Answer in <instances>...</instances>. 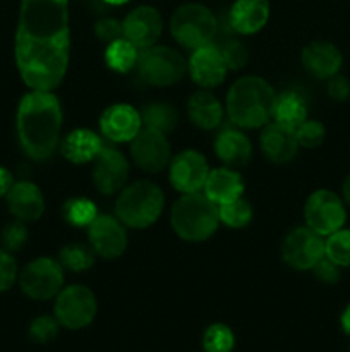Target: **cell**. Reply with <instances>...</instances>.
<instances>
[{
    "instance_id": "cell-42",
    "label": "cell",
    "mask_w": 350,
    "mask_h": 352,
    "mask_svg": "<svg viewBox=\"0 0 350 352\" xmlns=\"http://www.w3.org/2000/svg\"><path fill=\"white\" fill-rule=\"evenodd\" d=\"M328 95L336 102H343L350 96V82L343 76L335 74L328 79Z\"/></svg>"
},
{
    "instance_id": "cell-41",
    "label": "cell",
    "mask_w": 350,
    "mask_h": 352,
    "mask_svg": "<svg viewBox=\"0 0 350 352\" xmlns=\"http://www.w3.org/2000/svg\"><path fill=\"white\" fill-rule=\"evenodd\" d=\"M340 268L342 267H338L335 261H331L325 254V256L314 265L312 272H314L316 277L321 282H325V284H336V282L340 280Z\"/></svg>"
},
{
    "instance_id": "cell-39",
    "label": "cell",
    "mask_w": 350,
    "mask_h": 352,
    "mask_svg": "<svg viewBox=\"0 0 350 352\" xmlns=\"http://www.w3.org/2000/svg\"><path fill=\"white\" fill-rule=\"evenodd\" d=\"M19 270L12 254L7 250H0V292H5L16 284Z\"/></svg>"
},
{
    "instance_id": "cell-15",
    "label": "cell",
    "mask_w": 350,
    "mask_h": 352,
    "mask_svg": "<svg viewBox=\"0 0 350 352\" xmlns=\"http://www.w3.org/2000/svg\"><path fill=\"white\" fill-rule=\"evenodd\" d=\"M124 38L139 50L153 47L163 31V19L151 6H141L130 10L122 21Z\"/></svg>"
},
{
    "instance_id": "cell-24",
    "label": "cell",
    "mask_w": 350,
    "mask_h": 352,
    "mask_svg": "<svg viewBox=\"0 0 350 352\" xmlns=\"http://www.w3.org/2000/svg\"><path fill=\"white\" fill-rule=\"evenodd\" d=\"M215 153L226 167H246L253 158V144L240 131H223L215 141Z\"/></svg>"
},
{
    "instance_id": "cell-20",
    "label": "cell",
    "mask_w": 350,
    "mask_h": 352,
    "mask_svg": "<svg viewBox=\"0 0 350 352\" xmlns=\"http://www.w3.org/2000/svg\"><path fill=\"white\" fill-rule=\"evenodd\" d=\"M7 205L10 213L21 222L38 220L45 212V198L41 189L34 182L19 181L14 182L7 192Z\"/></svg>"
},
{
    "instance_id": "cell-16",
    "label": "cell",
    "mask_w": 350,
    "mask_h": 352,
    "mask_svg": "<svg viewBox=\"0 0 350 352\" xmlns=\"http://www.w3.org/2000/svg\"><path fill=\"white\" fill-rule=\"evenodd\" d=\"M93 182L102 195H115L124 189L129 179V162L115 148H106L100 151L95 158Z\"/></svg>"
},
{
    "instance_id": "cell-45",
    "label": "cell",
    "mask_w": 350,
    "mask_h": 352,
    "mask_svg": "<svg viewBox=\"0 0 350 352\" xmlns=\"http://www.w3.org/2000/svg\"><path fill=\"white\" fill-rule=\"evenodd\" d=\"M343 198H345V203L350 206V175L343 182Z\"/></svg>"
},
{
    "instance_id": "cell-5",
    "label": "cell",
    "mask_w": 350,
    "mask_h": 352,
    "mask_svg": "<svg viewBox=\"0 0 350 352\" xmlns=\"http://www.w3.org/2000/svg\"><path fill=\"white\" fill-rule=\"evenodd\" d=\"M163 192L154 182L137 181L124 188L115 203V217L127 227L146 229L163 210Z\"/></svg>"
},
{
    "instance_id": "cell-34",
    "label": "cell",
    "mask_w": 350,
    "mask_h": 352,
    "mask_svg": "<svg viewBox=\"0 0 350 352\" xmlns=\"http://www.w3.org/2000/svg\"><path fill=\"white\" fill-rule=\"evenodd\" d=\"M325 254L338 267H350V229L329 234L325 243Z\"/></svg>"
},
{
    "instance_id": "cell-1",
    "label": "cell",
    "mask_w": 350,
    "mask_h": 352,
    "mask_svg": "<svg viewBox=\"0 0 350 352\" xmlns=\"http://www.w3.org/2000/svg\"><path fill=\"white\" fill-rule=\"evenodd\" d=\"M14 54L27 88H57L71 54L69 0H21Z\"/></svg>"
},
{
    "instance_id": "cell-29",
    "label": "cell",
    "mask_w": 350,
    "mask_h": 352,
    "mask_svg": "<svg viewBox=\"0 0 350 352\" xmlns=\"http://www.w3.org/2000/svg\"><path fill=\"white\" fill-rule=\"evenodd\" d=\"M137 58H139V48L134 47L126 38H120V40L106 45L105 60L106 65L113 71L122 72V74L132 71L137 65Z\"/></svg>"
},
{
    "instance_id": "cell-10",
    "label": "cell",
    "mask_w": 350,
    "mask_h": 352,
    "mask_svg": "<svg viewBox=\"0 0 350 352\" xmlns=\"http://www.w3.org/2000/svg\"><path fill=\"white\" fill-rule=\"evenodd\" d=\"M305 226L321 237H328L343 227L347 220L345 205L338 195L328 189H318L307 198L304 206Z\"/></svg>"
},
{
    "instance_id": "cell-4",
    "label": "cell",
    "mask_w": 350,
    "mask_h": 352,
    "mask_svg": "<svg viewBox=\"0 0 350 352\" xmlns=\"http://www.w3.org/2000/svg\"><path fill=\"white\" fill-rule=\"evenodd\" d=\"M170 223L180 239L202 243L218 229V206L201 192L182 195L172 206Z\"/></svg>"
},
{
    "instance_id": "cell-32",
    "label": "cell",
    "mask_w": 350,
    "mask_h": 352,
    "mask_svg": "<svg viewBox=\"0 0 350 352\" xmlns=\"http://www.w3.org/2000/svg\"><path fill=\"white\" fill-rule=\"evenodd\" d=\"M98 217V208L88 198H72L64 205V219L74 227H89Z\"/></svg>"
},
{
    "instance_id": "cell-46",
    "label": "cell",
    "mask_w": 350,
    "mask_h": 352,
    "mask_svg": "<svg viewBox=\"0 0 350 352\" xmlns=\"http://www.w3.org/2000/svg\"><path fill=\"white\" fill-rule=\"evenodd\" d=\"M103 2L110 3V6H122V3L129 2V0H103Z\"/></svg>"
},
{
    "instance_id": "cell-7",
    "label": "cell",
    "mask_w": 350,
    "mask_h": 352,
    "mask_svg": "<svg viewBox=\"0 0 350 352\" xmlns=\"http://www.w3.org/2000/svg\"><path fill=\"white\" fill-rule=\"evenodd\" d=\"M136 67L141 79L151 86L175 85L187 71V64L177 50L156 45L139 52Z\"/></svg>"
},
{
    "instance_id": "cell-18",
    "label": "cell",
    "mask_w": 350,
    "mask_h": 352,
    "mask_svg": "<svg viewBox=\"0 0 350 352\" xmlns=\"http://www.w3.org/2000/svg\"><path fill=\"white\" fill-rule=\"evenodd\" d=\"M187 67L192 81L202 89H211L222 85L229 71L222 52L213 43L192 50Z\"/></svg>"
},
{
    "instance_id": "cell-28",
    "label": "cell",
    "mask_w": 350,
    "mask_h": 352,
    "mask_svg": "<svg viewBox=\"0 0 350 352\" xmlns=\"http://www.w3.org/2000/svg\"><path fill=\"white\" fill-rule=\"evenodd\" d=\"M141 120H143V127H150V129L167 134L177 127L178 112L170 103H150L141 112Z\"/></svg>"
},
{
    "instance_id": "cell-26",
    "label": "cell",
    "mask_w": 350,
    "mask_h": 352,
    "mask_svg": "<svg viewBox=\"0 0 350 352\" xmlns=\"http://www.w3.org/2000/svg\"><path fill=\"white\" fill-rule=\"evenodd\" d=\"M102 150V138L89 129L72 131L62 143V153L72 164H86L95 160Z\"/></svg>"
},
{
    "instance_id": "cell-23",
    "label": "cell",
    "mask_w": 350,
    "mask_h": 352,
    "mask_svg": "<svg viewBox=\"0 0 350 352\" xmlns=\"http://www.w3.org/2000/svg\"><path fill=\"white\" fill-rule=\"evenodd\" d=\"M202 189H205V195L208 196L209 201L220 206L242 198L244 182L235 170H232L230 167H220L215 170H209Z\"/></svg>"
},
{
    "instance_id": "cell-38",
    "label": "cell",
    "mask_w": 350,
    "mask_h": 352,
    "mask_svg": "<svg viewBox=\"0 0 350 352\" xmlns=\"http://www.w3.org/2000/svg\"><path fill=\"white\" fill-rule=\"evenodd\" d=\"M223 55V60H225L226 67L237 71V69H242L247 64V48L240 43L239 40H230L220 48Z\"/></svg>"
},
{
    "instance_id": "cell-12",
    "label": "cell",
    "mask_w": 350,
    "mask_h": 352,
    "mask_svg": "<svg viewBox=\"0 0 350 352\" xmlns=\"http://www.w3.org/2000/svg\"><path fill=\"white\" fill-rule=\"evenodd\" d=\"M130 155L141 170L158 174L170 164L172 150L167 134L143 127L130 141Z\"/></svg>"
},
{
    "instance_id": "cell-36",
    "label": "cell",
    "mask_w": 350,
    "mask_h": 352,
    "mask_svg": "<svg viewBox=\"0 0 350 352\" xmlns=\"http://www.w3.org/2000/svg\"><path fill=\"white\" fill-rule=\"evenodd\" d=\"M58 329H60V323L55 316H38L30 325V339L38 344H47L57 337Z\"/></svg>"
},
{
    "instance_id": "cell-14",
    "label": "cell",
    "mask_w": 350,
    "mask_h": 352,
    "mask_svg": "<svg viewBox=\"0 0 350 352\" xmlns=\"http://www.w3.org/2000/svg\"><path fill=\"white\" fill-rule=\"evenodd\" d=\"M88 239L95 254L105 260H115L127 248L126 227L110 215H98L93 220L88 227Z\"/></svg>"
},
{
    "instance_id": "cell-43",
    "label": "cell",
    "mask_w": 350,
    "mask_h": 352,
    "mask_svg": "<svg viewBox=\"0 0 350 352\" xmlns=\"http://www.w3.org/2000/svg\"><path fill=\"white\" fill-rule=\"evenodd\" d=\"M12 184V174H10L5 167H0V198H2V196H7V192L10 191Z\"/></svg>"
},
{
    "instance_id": "cell-8",
    "label": "cell",
    "mask_w": 350,
    "mask_h": 352,
    "mask_svg": "<svg viewBox=\"0 0 350 352\" xmlns=\"http://www.w3.org/2000/svg\"><path fill=\"white\" fill-rule=\"evenodd\" d=\"M98 305L91 289L86 285H69L62 289L55 299V318L69 330L86 329L95 320Z\"/></svg>"
},
{
    "instance_id": "cell-13",
    "label": "cell",
    "mask_w": 350,
    "mask_h": 352,
    "mask_svg": "<svg viewBox=\"0 0 350 352\" xmlns=\"http://www.w3.org/2000/svg\"><path fill=\"white\" fill-rule=\"evenodd\" d=\"M209 167L205 155L196 150H184L170 160V182L182 195L199 192L206 184Z\"/></svg>"
},
{
    "instance_id": "cell-6",
    "label": "cell",
    "mask_w": 350,
    "mask_h": 352,
    "mask_svg": "<svg viewBox=\"0 0 350 352\" xmlns=\"http://www.w3.org/2000/svg\"><path fill=\"white\" fill-rule=\"evenodd\" d=\"M216 17L202 3H182L170 19V33L184 48L196 50L213 41L216 34Z\"/></svg>"
},
{
    "instance_id": "cell-3",
    "label": "cell",
    "mask_w": 350,
    "mask_h": 352,
    "mask_svg": "<svg viewBox=\"0 0 350 352\" xmlns=\"http://www.w3.org/2000/svg\"><path fill=\"white\" fill-rule=\"evenodd\" d=\"M277 95L268 81L257 76L237 79L226 95V113L237 127L257 129L270 122Z\"/></svg>"
},
{
    "instance_id": "cell-40",
    "label": "cell",
    "mask_w": 350,
    "mask_h": 352,
    "mask_svg": "<svg viewBox=\"0 0 350 352\" xmlns=\"http://www.w3.org/2000/svg\"><path fill=\"white\" fill-rule=\"evenodd\" d=\"M95 33L100 40L108 45L124 38V26L120 21L113 19V17H103L95 24Z\"/></svg>"
},
{
    "instance_id": "cell-2",
    "label": "cell",
    "mask_w": 350,
    "mask_h": 352,
    "mask_svg": "<svg viewBox=\"0 0 350 352\" xmlns=\"http://www.w3.org/2000/svg\"><path fill=\"white\" fill-rule=\"evenodd\" d=\"M17 138L33 160H47L57 150L62 127L60 102L51 91L31 89L17 107Z\"/></svg>"
},
{
    "instance_id": "cell-27",
    "label": "cell",
    "mask_w": 350,
    "mask_h": 352,
    "mask_svg": "<svg viewBox=\"0 0 350 352\" xmlns=\"http://www.w3.org/2000/svg\"><path fill=\"white\" fill-rule=\"evenodd\" d=\"M275 122L283 124L290 129H297L307 119V103L304 96L295 91H285L277 96L273 107Z\"/></svg>"
},
{
    "instance_id": "cell-21",
    "label": "cell",
    "mask_w": 350,
    "mask_h": 352,
    "mask_svg": "<svg viewBox=\"0 0 350 352\" xmlns=\"http://www.w3.org/2000/svg\"><path fill=\"white\" fill-rule=\"evenodd\" d=\"M342 52L329 41H312L302 50V65L316 79H329L342 67Z\"/></svg>"
},
{
    "instance_id": "cell-22",
    "label": "cell",
    "mask_w": 350,
    "mask_h": 352,
    "mask_svg": "<svg viewBox=\"0 0 350 352\" xmlns=\"http://www.w3.org/2000/svg\"><path fill=\"white\" fill-rule=\"evenodd\" d=\"M270 19L268 0H235L230 9V26L239 34H254Z\"/></svg>"
},
{
    "instance_id": "cell-25",
    "label": "cell",
    "mask_w": 350,
    "mask_h": 352,
    "mask_svg": "<svg viewBox=\"0 0 350 352\" xmlns=\"http://www.w3.org/2000/svg\"><path fill=\"white\" fill-rule=\"evenodd\" d=\"M187 113L194 126H198L199 129L211 131L222 122L223 107L211 91L201 89L189 98Z\"/></svg>"
},
{
    "instance_id": "cell-31",
    "label": "cell",
    "mask_w": 350,
    "mask_h": 352,
    "mask_svg": "<svg viewBox=\"0 0 350 352\" xmlns=\"http://www.w3.org/2000/svg\"><path fill=\"white\" fill-rule=\"evenodd\" d=\"M218 217L220 222H223L230 229H244L253 220V206L244 198H239L235 201L220 205Z\"/></svg>"
},
{
    "instance_id": "cell-11",
    "label": "cell",
    "mask_w": 350,
    "mask_h": 352,
    "mask_svg": "<svg viewBox=\"0 0 350 352\" xmlns=\"http://www.w3.org/2000/svg\"><path fill=\"white\" fill-rule=\"evenodd\" d=\"M323 256L325 241L307 226L290 230L281 244V258L294 270H312Z\"/></svg>"
},
{
    "instance_id": "cell-33",
    "label": "cell",
    "mask_w": 350,
    "mask_h": 352,
    "mask_svg": "<svg viewBox=\"0 0 350 352\" xmlns=\"http://www.w3.org/2000/svg\"><path fill=\"white\" fill-rule=\"evenodd\" d=\"M235 336L225 323H213L202 336V347L206 352H232Z\"/></svg>"
},
{
    "instance_id": "cell-35",
    "label": "cell",
    "mask_w": 350,
    "mask_h": 352,
    "mask_svg": "<svg viewBox=\"0 0 350 352\" xmlns=\"http://www.w3.org/2000/svg\"><path fill=\"white\" fill-rule=\"evenodd\" d=\"M326 129L319 120L305 119L301 126L295 129V138H297L299 146L304 148H318L325 141Z\"/></svg>"
},
{
    "instance_id": "cell-19",
    "label": "cell",
    "mask_w": 350,
    "mask_h": 352,
    "mask_svg": "<svg viewBox=\"0 0 350 352\" xmlns=\"http://www.w3.org/2000/svg\"><path fill=\"white\" fill-rule=\"evenodd\" d=\"M261 151L273 164H288L297 155L299 143L295 131L278 122H268L261 133Z\"/></svg>"
},
{
    "instance_id": "cell-30",
    "label": "cell",
    "mask_w": 350,
    "mask_h": 352,
    "mask_svg": "<svg viewBox=\"0 0 350 352\" xmlns=\"http://www.w3.org/2000/svg\"><path fill=\"white\" fill-rule=\"evenodd\" d=\"M58 261L71 272H86L95 263V251L91 246L81 243H71L58 253Z\"/></svg>"
},
{
    "instance_id": "cell-9",
    "label": "cell",
    "mask_w": 350,
    "mask_h": 352,
    "mask_svg": "<svg viewBox=\"0 0 350 352\" xmlns=\"http://www.w3.org/2000/svg\"><path fill=\"white\" fill-rule=\"evenodd\" d=\"M19 285L27 298L48 301L57 298L64 285V267L48 256L30 261L19 274Z\"/></svg>"
},
{
    "instance_id": "cell-37",
    "label": "cell",
    "mask_w": 350,
    "mask_h": 352,
    "mask_svg": "<svg viewBox=\"0 0 350 352\" xmlns=\"http://www.w3.org/2000/svg\"><path fill=\"white\" fill-rule=\"evenodd\" d=\"M27 241V229L24 226V222L16 220L12 223H7L2 230V244L3 250H7L9 253L12 251H19L21 248L26 244Z\"/></svg>"
},
{
    "instance_id": "cell-44",
    "label": "cell",
    "mask_w": 350,
    "mask_h": 352,
    "mask_svg": "<svg viewBox=\"0 0 350 352\" xmlns=\"http://www.w3.org/2000/svg\"><path fill=\"white\" fill-rule=\"evenodd\" d=\"M340 323H342V329L343 332L349 333L350 336V305L343 309L342 316H340Z\"/></svg>"
},
{
    "instance_id": "cell-17",
    "label": "cell",
    "mask_w": 350,
    "mask_h": 352,
    "mask_svg": "<svg viewBox=\"0 0 350 352\" xmlns=\"http://www.w3.org/2000/svg\"><path fill=\"white\" fill-rule=\"evenodd\" d=\"M100 129L103 136L113 143H129L143 129L141 112L127 103H115L103 110Z\"/></svg>"
}]
</instances>
